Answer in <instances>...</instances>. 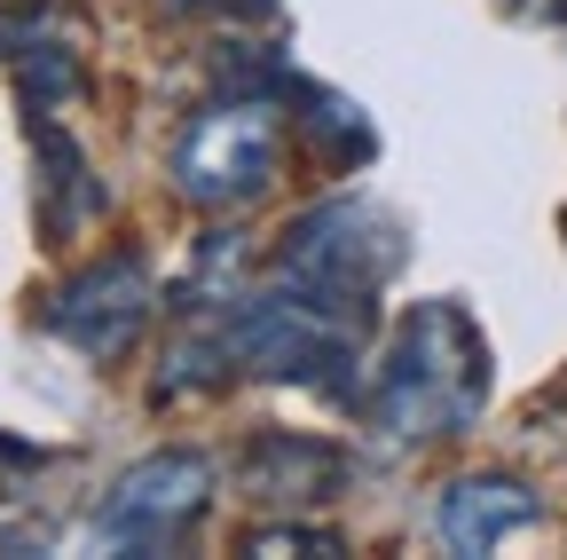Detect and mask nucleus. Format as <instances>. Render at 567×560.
Returning <instances> with one entry per match:
<instances>
[{
    "instance_id": "7ed1b4c3",
    "label": "nucleus",
    "mask_w": 567,
    "mask_h": 560,
    "mask_svg": "<svg viewBox=\"0 0 567 560\" xmlns=\"http://www.w3.org/2000/svg\"><path fill=\"white\" fill-rule=\"evenodd\" d=\"M268 174H276V126H268L260 103L205 111L174 151V182H182L189 205H245V197L268 190Z\"/></svg>"
},
{
    "instance_id": "f03ea898",
    "label": "nucleus",
    "mask_w": 567,
    "mask_h": 560,
    "mask_svg": "<svg viewBox=\"0 0 567 560\" xmlns=\"http://www.w3.org/2000/svg\"><path fill=\"white\" fill-rule=\"evenodd\" d=\"M394 261H402V237L363 197H331V205H316V214H300L292 237H284V268L308 276V285L354 293V301H363Z\"/></svg>"
},
{
    "instance_id": "423d86ee",
    "label": "nucleus",
    "mask_w": 567,
    "mask_h": 560,
    "mask_svg": "<svg viewBox=\"0 0 567 560\" xmlns=\"http://www.w3.org/2000/svg\"><path fill=\"white\" fill-rule=\"evenodd\" d=\"M536 489L505 481V474H481V481H457L442 498V544L450 552H496L505 537H520L536 521Z\"/></svg>"
},
{
    "instance_id": "20e7f679",
    "label": "nucleus",
    "mask_w": 567,
    "mask_h": 560,
    "mask_svg": "<svg viewBox=\"0 0 567 560\" xmlns=\"http://www.w3.org/2000/svg\"><path fill=\"white\" fill-rule=\"evenodd\" d=\"M213 506V466L197 450H166V458H142L118 489H111V506H103V537L111 544H134V552H151V544H182Z\"/></svg>"
},
{
    "instance_id": "39448f33",
    "label": "nucleus",
    "mask_w": 567,
    "mask_h": 560,
    "mask_svg": "<svg viewBox=\"0 0 567 560\" xmlns=\"http://www.w3.org/2000/svg\"><path fill=\"white\" fill-rule=\"evenodd\" d=\"M142 324H151V268H142V253H111L103 268L71 276V285L48 301V332L71 339L95 364L126 356L142 339Z\"/></svg>"
},
{
    "instance_id": "0eeeda50",
    "label": "nucleus",
    "mask_w": 567,
    "mask_h": 560,
    "mask_svg": "<svg viewBox=\"0 0 567 560\" xmlns=\"http://www.w3.org/2000/svg\"><path fill=\"white\" fill-rule=\"evenodd\" d=\"M339 474H347V458L308 435H260L245 458V489H260V498H331Z\"/></svg>"
},
{
    "instance_id": "f257e3e1",
    "label": "nucleus",
    "mask_w": 567,
    "mask_h": 560,
    "mask_svg": "<svg viewBox=\"0 0 567 560\" xmlns=\"http://www.w3.org/2000/svg\"><path fill=\"white\" fill-rule=\"evenodd\" d=\"M481 395H488V339L473 332L465 308L425 301L394 339V364L379 379V418L394 435H465Z\"/></svg>"
}]
</instances>
